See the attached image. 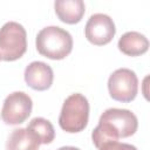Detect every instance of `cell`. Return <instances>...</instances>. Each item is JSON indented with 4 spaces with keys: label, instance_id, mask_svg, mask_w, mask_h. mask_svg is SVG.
Returning <instances> with one entry per match:
<instances>
[{
    "label": "cell",
    "instance_id": "14",
    "mask_svg": "<svg viewBox=\"0 0 150 150\" xmlns=\"http://www.w3.org/2000/svg\"><path fill=\"white\" fill-rule=\"evenodd\" d=\"M57 150H81V149L75 148V146H62V148H60Z\"/></svg>",
    "mask_w": 150,
    "mask_h": 150
},
{
    "label": "cell",
    "instance_id": "5",
    "mask_svg": "<svg viewBox=\"0 0 150 150\" xmlns=\"http://www.w3.org/2000/svg\"><path fill=\"white\" fill-rule=\"evenodd\" d=\"M108 90L112 100L118 102H131L138 91V79L134 70L118 68L108 79Z\"/></svg>",
    "mask_w": 150,
    "mask_h": 150
},
{
    "label": "cell",
    "instance_id": "2",
    "mask_svg": "<svg viewBox=\"0 0 150 150\" xmlns=\"http://www.w3.org/2000/svg\"><path fill=\"white\" fill-rule=\"evenodd\" d=\"M35 46L42 56L50 60H62L73 49V38L68 30L59 26H47L38 33Z\"/></svg>",
    "mask_w": 150,
    "mask_h": 150
},
{
    "label": "cell",
    "instance_id": "8",
    "mask_svg": "<svg viewBox=\"0 0 150 150\" xmlns=\"http://www.w3.org/2000/svg\"><path fill=\"white\" fill-rule=\"evenodd\" d=\"M25 82L34 90L43 91L52 87L54 73L49 64L42 61H33L25 69Z\"/></svg>",
    "mask_w": 150,
    "mask_h": 150
},
{
    "label": "cell",
    "instance_id": "6",
    "mask_svg": "<svg viewBox=\"0 0 150 150\" xmlns=\"http://www.w3.org/2000/svg\"><path fill=\"white\" fill-rule=\"evenodd\" d=\"M33 101L25 91H13L5 101L1 109V120L8 125L23 123L30 115Z\"/></svg>",
    "mask_w": 150,
    "mask_h": 150
},
{
    "label": "cell",
    "instance_id": "1",
    "mask_svg": "<svg viewBox=\"0 0 150 150\" xmlns=\"http://www.w3.org/2000/svg\"><path fill=\"white\" fill-rule=\"evenodd\" d=\"M138 128L136 115L128 109L109 108L102 112L98 124L91 132L94 145L98 149L108 142H117L120 138L132 136Z\"/></svg>",
    "mask_w": 150,
    "mask_h": 150
},
{
    "label": "cell",
    "instance_id": "10",
    "mask_svg": "<svg viewBox=\"0 0 150 150\" xmlns=\"http://www.w3.org/2000/svg\"><path fill=\"white\" fill-rule=\"evenodd\" d=\"M54 8L57 18L68 25L80 22L86 12V6L82 0H56Z\"/></svg>",
    "mask_w": 150,
    "mask_h": 150
},
{
    "label": "cell",
    "instance_id": "12",
    "mask_svg": "<svg viewBox=\"0 0 150 150\" xmlns=\"http://www.w3.org/2000/svg\"><path fill=\"white\" fill-rule=\"evenodd\" d=\"M27 128L36 134V136L39 137L41 144H49L55 138V130H54L53 124L48 120H46L43 117L33 118L28 123Z\"/></svg>",
    "mask_w": 150,
    "mask_h": 150
},
{
    "label": "cell",
    "instance_id": "3",
    "mask_svg": "<svg viewBox=\"0 0 150 150\" xmlns=\"http://www.w3.org/2000/svg\"><path fill=\"white\" fill-rule=\"evenodd\" d=\"M89 120V102L87 97L80 93L69 95L62 105L59 124L66 132L75 134L82 131Z\"/></svg>",
    "mask_w": 150,
    "mask_h": 150
},
{
    "label": "cell",
    "instance_id": "4",
    "mask_svg": "<svg viewBox=\"0 0 150 150\" xmlns=\"http://www.w3.org/2000/svg\"><path fill=\"white\" fill-rule=\"evenodd\" d=\"M27 50V33L22 25L8 21L0 28V59L15 61Z\"/></svg>",
    "mask_w": 150,
    "mask_h": 150
},
{
    "label": "cell",
    "instance_id": "7",
    "mask_svg": "<svg viewBox=\"0 0 150 150\" xmlns=\"http://www.w3.org/2000/svg\"><path fill=\"white\" fill-rule=\"evenodd\" d=\"M116 33L114 20L103 13H95L88 19L84 34L87 40L95 46H103L109 43Z\"/></svg>",
    "mask_w": 150,
    "mask_h": 150
},
{
    "label": "cell",
    "instance_id": "15",
    "mask_svg": "<svg viewBox=\"0 0 150 150\" xmlns=\"http://www.w3.org/2000/svg\"><path fill=\"white\" fill-rule=\"evenodd\" d=\"M0 60H1V59H0Z\"/></svg>",
    "mask_w": 150,
    "mask_h": 150
},
{
    "label": "cell",
    "instance_id": "13",
    "mask_svg": "<svg viewBox=\"0 0 150 150\" xmlns=\"http://www.w3.org/2000/svg\"><path fill=\"white\" fill-rule=\"evenodd\" d=\"M98 150H137L135 145L128 144V143H120L117 142H108L102 144Z\"/></svg>",
    "mask_w": 150,
    "mask_h": 150
},
{
    "label": "cell",
    "instance_id": "9",
    "mask_svg": "<svg viewBox=\"0 0 150 150\" xmlns=\"http://www.w3.org/2000/svg\"><path fill=\"white\" fill-rule=\"evenodd\" d=\"M40 139L28 128L14 129L6 142V150H39Z\"/></svg>",
    "mask_w": 150,
    "mask_h": 150
},
{
    "label": "cell",
    "instance_id": "11",
    "mask_svg": "<svg viewBox=\"0 0 150 150\" xmlns=\"http://www.w3.org/2000/svg\"><path fill=\"white\" fill-rule=\"evenodd\" d=\"M117 47L123 54L128 56H139L148 50L149 40L145 35L131 30L124 33L120 38Z\"/></svg>",
    "mask_w": 150,
    "mask_h": 150
}]
</instances>
